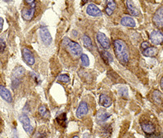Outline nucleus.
<instances>
[{
    "mask_svg": "<svg viewBox=\"0 0 163 138\" xmlns=\"http://www.w3.org/2000/svg\"><path fill=\"white\" fill-rule=\"evenodd\" d=\"M113 48L116 58L118 59L119 63L126 66L130 60L129 49L126 42L121 39H115L113 41Z\"/></svg>",
    "mask_w": 163,
    "mask_h": 138,
    "instance_id": "1",
    "label": "nucleus"
},
{
    "mask_svg": "<svg viewBox=\"0 0 163 138\" xmlns=\"http://www.w3.org/2000/svg\"><path fill=\"white\" fill-rule=\"evenodd\" d=\"M62 47L74 58H79L82 54V48L78 43L65 37L62 40Z\"/></svg>",
    "mask_w": 163,
    "mask_h": 138,
    "instance_id": "2",
    "label": "nucleus"
},
{
    "mask_svg": "<svg viewBox=\"0 0 163 138\" xmlns=\"http://www.w3.org/2000/svg\"><path fill=\"white\" fill-rule=\"evenodd\" d=\"M39 35L42 42L44 43L45 45H50L51 42L52 41V35H51L50 32H49L48 29L47 28V26L42 25V26L40 27Z\"/></svg>",
    "mask_w": 163,
    "mask_h": 138,
    "instance_id": "3",
    "label": "nucleus"
},
{
    "mask_svg": "<svg viewBox=\"0 0 163 138\" xmlns=\"http://www.w3.org/2000/svg\"><path fill=\"white\" fill-rule=\"evenodd\" d=\"M19 119L22 123V126L24 127L25 131L29 135H33L34 133V128L32 127L31 123H30V120H29V117L25 115V114H22L19 117Z\"/></svg>",
    "mask_w": 163,
    "mask_h": 138,
    "instance_id": "4",
    "label": "nucleus"
},
{
    "mask_svg": "<svg viewBox=\"0 0 163 138\" xmlns=\"http://www.w3.org/2000/svg\"><path fill=\"white\" fill-rule=\"evenodd\" d=\"M21 53H22V57L23 60L25 61V63H27L29 66H33L35 63V58L33 52L29 50V48H23L21 50Z\"/></svg>",
    "mask_w": 163,
    "mask_h": 138,
    "instance_id": "5",
    "label": "nucleus"
},
{
    "mask_svg": "<svg viewBox=\"0 0 163 138\" xmlns=\"http://www.w3.org/2000/svg\"><path fill=\"white\" fill-rule=\"evenodd\" d=\"M35 15V3H33L29 8H24L21 11V16L25 21H31Z\"/></svg>",
    "mask_w": 163,
    "mask_h": 138,
    "instance_id": "6",
    "label": "nucleus"
},
{
    "mask_svg": "<svg viewBox=\"0 0 163 138\" xmlns=\"http://www.w3.org/2000/svg\"><path fill=\"white\" fill-rule=\"evenodd\" d=\"M153 22L158 28H163V6L157 10L153 17Z\"/></svg>",
    "mask_w": 163,
    "mask_h": 138,
    "instance_id": "7",
    "label": "nucleus"
},
{
    "mask_svg": "<svg viewBox=\"0 0 163 138\" xmlns=\"http://www.w3.org/2000/svg\"><path fill=\"white\" fill-rule=\"evenodd\" d=\"M150 40L154 45H159L163 42V34L159 30H153L150 34Z\"/></svg>",
    "mask_w": 163,
    "mask_h": 138,
    "instance_id": "8",
    "label": "nucleus"
},
{
    "mask_svg": "<svg viewBox=\"0 0 163 138\" xmlns=\"http://www.w3.org/2000/svg\"><path fill=\"white\" fill-rule=\"evenodd\" d=\"M96 39H97V41L99 42V43L101 45L102 48H104L105 49H108V48H110L109 39H108L107 36L104 33L98 32L97 35H96Z\"/></svg>",
    "mask_w": 163,
    "mask_h": 138,
    "instance_id": "9",
    "label": "nucleus"
},
{
    "mask_svg": "<svg viewBox=\"0 0 163 138\" xmlns=\"http://www.w3.org/2000/svg\"><path fill=\"white\" fill-rule=\"evenodd\" d=\"M87 13L91 16H101L103 15L102 12L100 10V8L93 3H91L87 6Z\"/></svg>",
    "mask_w": 163,
    "mask_h": 138,
    "instance_id": "10",
    "label": "nucleus"
},
{
    "mask_svg": "<svg viewBox=\"0 0 163 138\" xmlns=\"http://www.w3.org/2000/svg\"><path fill=\"white\" fill-rule=\"evenodd\" d=\"M0 96H2V98L4 101H6L8 103H12V101H13L12 96L11 94L10 91L3 85H0Z\"/></svg>",
    "mask_w": 163,
    "mask_h": 138,
    "instance_id": "11",
    "label": "nucleus"
},
{
    "mask_svg": "<svg viewBox=\"0 0 163 138\" xmlns=\"http://www.w3.org/2000/svg\"><path fill=\"white\" fill-rule=\"evenodd\" d=\"M88 106L86 102H81L79 105L78 108L76 111V115L78 118H81V117L84 116L88 113Z\"/></svg>",
    "mask_w": 163,
    "mask_h": 138,
    "instance_id": "12",
    "label": "nucleus"
},
{
    "mask_svg": "<svg viewBox=\"0 0 163 138\" xmlns=\"http://www.w3.org/2000/svg\"><path fill=\"white\" fill-rule=\"evenodd\" d=\"M141 128L142 130L147 134H152L155 131L154 125L150 122H142L141 123Z\"/></svg>",
    "mask_w": 163,
    "mask_h": 138,
    "instance_id": "13",
    "label": "nucleus"
},
{
    "mask_svg": "<svg viewBox=\"0 0 163 138\" xmlns=\"http://www.w3.org/2000/svg\"><path fill=\"white\" fill-rule=\"evenodd\" d=\"M121 24L122 25H124V26L131 27V28H133V27L136 25V23H135L134 19L128 16H125L121 18Z\"/></svg>",
    "mask_w": 163,
    "mask_h": 138,
    "instance_id": "14",
    "label": "nucleus"
},
{
    "mask_svg": "<svg viewBox=\"0 0 163 138\" xmlns=\"http://www.w3.org/2000/svg\"><path fill=\"white\" fill-rule=\"evenodd\" d=\"M126 8H127V10L131 16H137L139 15V11L135 7L131 0H126Z\"/></svg>",
    "mask_w": 163,
    "mask_h": 138,
    "instance_id": "15",
    "label": "nucleus"
},
{
    "mask_svg": "<svg viewBox=\"0 0 163 138\" xmlns=\"http://www.w3.org/2000/svg\"><path fill=\"white\" fill-rule=\"evenodd\" d=\"M109 117H110V114H108V113H107V112H106L105 110H104V109H100V111L97 113L96 119H97L98 123H103L105 122Z\"/></svg>",
    "mask_w": 163,
    "mask_h": 138,
    "instance_id": "16",
    "label": "nucleus"
},
{
    "mask_svg": "<svg viewBox=\"0 0 163 138\" xmlns=\"http://www.w3.org/2000/svg\"><path fill=\"white\" fill-rule=\"evenodd\" d=\"M25 74V69L22 66H17L12 71V79H20Z\"/></svg>",
    "mask_w": 163,
    "mask_h": 138,
    "instance_id": "17",
    "label": "nucleus"
},
{
    "mask_svg": "<svg viewBox=\"0 0 163 138\" xmlns=\"http://www.w3.org/2000/svg\"><path fill=\"white\" fill-rule=\"evenodd\" d=\"M158 53V49L154 47H148V48L143 51V55L147 57H153Z\"/></svg>",
    "mask_w": 163,
    "mask_h": 138,
    "instance_id": "18",
    "label": "nucleus"
},
{
    "mask_svg": "<svg viewBox=\"0 0 163 138\" xmlns=\"http://www.w3.org/2000/svg\"><path fill=\"white\" fill-rule=\"evenodd\" d=\"M100 102L104 107H109L112 105V101H111L110 97H108V96L106 95H100Z\"/></svg>",
    "mask_w": 163,
    "mask_h": 138,
    "instance_id": "19",
    "label": "nucleus"
},
{
    "mask_svg": "<svg viewBox=\"0 0 163 138\" xmlns=\"http://www.w3.org/2000/svg\"><path fill=\"white\" fill-rule=\"evenodd\" d=\"M56 122L61 125V127H65L67 126V117H66V114H61L60 115H58L56 117Z\"/></svg>",
    "mask_w": 163,
    "mask_h": 138,
    "instance_id": "20",
    "label": "nucleus"
},
{
    "mask_svg": "<svg viewBox=\"0 0 163 138\" xmlns=\"http://www.w3.org/2000/svg\"><path fill=\"white\" fill-rule=\"evenodd\" d=\"M82 41H83V45L85 48H87L89 50H91L93 44H92V41L91 39V38L87 35H84L82 37Z\"/></svg>",
    "mask_w": 163,
    "mask_h": 138,
    "instance_id": "21",
    "label": "nucleus"
},
{
    "mask_svg": "<svg viewBox=\"0 0 163 138\" xmlns=\"http://www.w3.org/2000/svg\"><path fill=\"white\" fill-rule=\"evenodd\" d=\"M38 113L42 118H44V119H49L50 118V114H49V112H48V109L46 108V106L42 105V106H39V108H38Z\"/></svg>",
    "mask_w": 163,
    "mask_h": 138,
    "instance_id": "22",
    "label": "nucleus"
},
{
    "mask_svg": "<svg viewBox=\"0 0 163 138\" xmlns=\"http://www.w3.org/2000/svg\"><path fill=\"white\" fill-rule=\"evenodd\" d=\"M153 101H155L156 103H161L162 101L163 96L159 91H154L153 94Z\"/></svg>",
    "mask_w": 163,
    "mask_h": 138,
    "instance_id": "23",
    "label": "nucleus"
},
{
    "mask_svg": "<svg viewBox=\"0 0 163 138\" xmlns=\"http://www.w3.org/2000/svg\"><path fill=\"white\" fill-rule=\"evenodd\" d=\"M101 56H102L103 60L105 61L106 63H111V62H113V56H112V55H111L109 52H103L101 53Z\"/></svg>",
    "mask_w": 163,
    "mask_h": 138,
    "instance_id": "24",
    "label": "nucleus"
},
{
    "mask_svg": "<svg viewBox=\"0 0 163 138\" xmlns=\"http://www.w3.org/2000/svg\"><path fill=\"white\" fill-rule=\"evenodd\" d=\"M81 62H82V66L84 67H87L89 66L90 65V60L88 58V56L86 55V54H82L81 56Z\"/></svg>",
    "mask_w": 163,
    "mask_h": 138,
    "instance_id": "25",
    "label": "nucleus"
},
{
    "mask_svg": "<svg viewBox=\"0 0 163 138\" xmlns=\"http://www.w3.org/2000/svg\"><path fill=\"white\" fill-rule=\"evenodd\" d=\"M106 4H107V8L111 9L113 12L117 8V4H116L114 0H106Z\"/></svg>",
    "mask_w": 163,
    "mask_h": 138,
    "instance_id": "26",
    "label": "nucleus"
},
{
    "mask_svg": "<svg viewBox=\"0 0 163 138\" xmlns=\"http://www.w3.org/2000/svg\"><path fill=\"white\" fill-rule=\"evenodd\" d=\"M58 81H60V82H65V83H68L70 81V79L68 77L67 74H61V75H59L57 78Z\"/></svg>",
    "mask_w": 163,
    "mask_h": 138,
    "instance_id": "27",
    "label": "nucleus"
},
{
    "mask_svg": "<svg viewBox=\"0 0 163 138\" xmlns=\"http://www.w3.org/2000/svg\"><path fill=\"white\" fill-rule=\"evenodd\" d=\"M119 94L123 98H127L128 97V91H127L126 88H121L119 90Z\"/></svg>",
    "mask_w": 163,
    "mask_h": 138,
    "instance_id": "28",
    "label": "nucleus"
},
{
    "mask_svg": "<svg viewBox=\"0 0 163 138\" xmlns=\"http://www.w3.org/2000/svg\"><path fill=\"white\" fill-rule=\"evenodd\" d=\"M5 48H6L5 42L3 41V39H0V52H3V51L5 49Z\"/></svg>",
    "mask_w": 163,
    "mask_h": 138,
    "instance_id": "29",
    "label": "nucleus"
},
{
    "mask_svg": "<svg viewBox=\"0 0 163 138\" xmlns=\"http://www.w3.org/2000/svg\"><path fill=\"white\" fill-rule=\"evenodd\" d=\"M148 47H149V42H143L142 43H141V48H142L144 50L148 48Z\"/></svg>",
    "mask_w": 163,
    "mask_h": 138,
    "instance_id": "30",
    "label": "nucleus"
},
{
    "mask_svg": "<svg viewBox=\"0 0 163 138\" xmlns=\"http://www.w3.org/2000/svg\"><path fill=\"white\" fill-rule=\"evenodd\" d=\"M105 12H106V14L108 15V16H112L113 13V11H112L111 9H109V8H105Z\"/></svg>",
    "mask_w": 163,
    "mask_h": 138,
    "instance_id": "31",
    "label": "nucleus"
},
{
    "mask_svg": "<svg viewBox=\"0 0 163 138\" xmlns=\"http://www.w3.org/2000/svg\"><path fill=\"white\" fill-rule=\"evenodd\" d=\"M3 19L2 17H0V33H1V30L3 29Z\"/></svg>",
    "mask_w": 163,
    "mask_h": 138,
    "instance_id": "32",
    "label": "nucleus"
},
{
    "mask_svg": "<svg viewBox=\"0 0 163 138\" xmlns=\"http://www.w3.org/2000/svg\"><path fill=\"white\" fill-rule=\"evenodd\" d=\"M25 3H27V4L31 5V4L35 3V0H25Z\"/></svg>",
    "mask_w": 163,
    "mask_h": 138,
    "instance_id": "33",
    "label": "nucleus"
},
{
    "mask_svg": "<svg viewBox=\"0 0 163 138\" xmlns=\"http://www.w3.org/2000/svg\"><path fill=\"white\" fill-rule=\"evenodd\" d=\"M160 85H161V89L163 90V77L161 79V81H160Z\"/></svg>",
    "mask_w": 163,
    "mask_h": 138,
    "instance_id": "34",
    "label": "nucleus"
},
{
    "mask_svg": "<svg viewBox=\"0 0 163 138\" xmlns=\"http://www.w3.org/2000/svg\"><path fill=\"white\" fill-rule=\"evenodd\" d=\"M83 138H90V135L88 133H85L84 136H83Z\"/></svg>",
    "mask_w": 163,
    "mask_h": 138,
    "instance_id": "35",
    "label": "nucleus"
},
{
    "mask_svg": "<svg viewBox=\"0 0 163 138\" xmlns=\"http://www.w3.org/2000/svg\"><path fill=\"white\" fill-rule=\"evenodd\" d=\"M82 3H86L87 2V0H82Z\"/></svg>",
    "mask_w": 163,
    "mask_h": 138,
    "instance_id": "36",
    "label": "nucleus"
},
{
    "mask_svg": "<svg viewBox=\"0 0 163 138\" xmlns=\"http://www.w3.org/2000/svg\"><path fill=\"white\" fill-rule=\"evenodd\" d=\"M73 138H79V137H78V136H74Z\"/></svg>",
    "mask_w": 163,
    "mask_h": 138,
    "instance_id": "37",
    "label": "nucleus"
},
{
    "mask_svg": "<svg viewBox=\"0 0 163 138\" xmlns=\"http://www.w3.org/2000/svg\"><path fill=\"white\" fill-rule=\"evenodd\" d=\"M0 122H1V118H0Z\"/></svg>",
    "mask_w": 163,
    "mask_h": 138,
    "instance_id": "38",
    "label": "nucleus"
}]
</instances>
